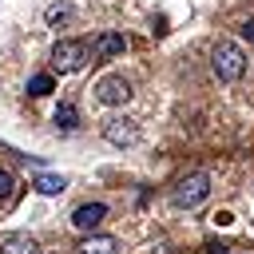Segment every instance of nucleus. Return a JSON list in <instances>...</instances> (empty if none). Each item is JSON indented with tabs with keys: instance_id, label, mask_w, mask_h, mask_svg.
<instances>
[{
	"instance_id": "f257e3e1",
	"label": "nucleus",
	"mask_w": 254,
	"mask_h": 254,
	"mask_svg": "<svg viewBox=\"0 0 254 254\" xmlns=\"http://www.w3.org/2000/svg\"><path fill=\"white\" fill-rule=\"evenodd\" d=\"M210 67H214V75H218L222 83H234V79H242V71H246V52H242L234 40H222V44H214V52H210Z\"/></svg>"
},
{
	"instance_id": "f03ea898",
	"label": "nucleus",
	"mask_w": 254,
	"mask_h": 254,
	"mask_svg": "<svg viewBox=\"0 0 254 254\" xmlns=\"http://www.w3.org/2000/svg\"><path fill=\"white\" fill-rule=\"evenodd\" d=\"M206 198H210V175H202V171L179 179L175 190H171V202H175L179 210H198Z\"/></svg>"
},
{
	"instance_id": "7ed1b4c3",
	"label": "nucleus",
	"mask_w": 254,
	"mask_h": 254,
	"mask_svg": "<svg viewBox=\"0 0 254 254\" xmlns=\"http://www.w3.org/2000/svg\"><path fill=\"white\" fill-rule=\"evenodd\" d=\"M87 60H91L87 40H60V44L52 48V67H56V71H79Z\"/></svg>"
},
{
	"instance_id": "20e7f679",
	"label": "nucleus",
	"mask_w": 254,
	"mask_h": 254,
	"mask_svg": "<svg viewBox=\"0 0 254 254\" xmlns=\"http://www.w3.org/2000/svg\"><path fill=\"white\" fill-rule=\"evenodd\" d=\"M103 139H107L111 147H135L143 135H139V123H135V119L111 115V119H103Z\"/></svg>"
},
{
	"instance_id": "39448f33",
	"label": "nucleus",
	"mask_w": 254,
	"mask_h": 254,
	"mask_svg": "<svg viewBox=\"0 0 254 254\" xmlns=\"http://www.w3.org/2000/svg\"><path fill=\"white\" fill-rule=\"evenodd\" d=\"M95 99L107 103V107H123V103L131 99V83H127L123 75H103V79L95 83Z\"/></svg>"
},
{
	"instance_id": "423d86ee",
	"label": "nucleus",
	"mask_w": 254,
	"mask_h": 254,
	"mask_svg": "<svg viewBox=\"0 0 254 254\" xmlns=\"http://www.w3.org/2000/svg\"><path fill=\"white\" fill-rule=\"evenodd\" d=\"M103 218H107V206H103V202H83V206H75V210H71V226H75V230H83V234H91Z\"/></svg>"
},
{
	"instance_id": "0eeeda50",
	"label": "nucleus",
	"mask_w": 254,
	"mask_h": 254,
	"mask_svg": "<svg viewBox=\"0 0 254 254\" xmlns=\"http://www.w3.org/2000/svg\"><path fill=\"white\" fill-rule=\"evenodd\" d=\"M87 48H91V56H95V60H111V56H119V52L127 48V40H123V36H115V32H103V36H95Z\"/></svg>"
},
{
	"instance_id": "6e6552de",
	"label": "nucleus",
	"mask_w": 254,
	"mask_h": 254,
	"mask_svg": "<svg viewBox=\"0 0 254 254\" xmlns=\"http://www.w3.org/2000/svg\"><path fill=\"white\" fill-rule=\"evenodd\" d=\"M79 254H119V242L111 234H87L79 242Z\"/></svg>"
},
{
	"instance_id": "1a4fd4ad",
	"label": "nucleus",
	"mask_w": 254,
	"mask_h": 254,
	"mask_svg": "<svg viewBox=\"0 0 254 254\" xmlns=\"http://www.w3.org/2000/svg\"><path fill=\"white\" fill-rule=\"evenodd\" d=\"M0 254H40V246L28 238V234H8L0 242Z\"/></svg>"
},
{
	"instance_id": "9d476101",
	"label": "nucleus",
	"mask_w": 254,
	"mask_h": 254,
	"mask_svg": "<svg viewBox=\"0 0 254 254\" xmlns=\"http://www.w3.org/2000/svg\"><path fill=\"white\" fill-rule=\"evenodd\" d=\"M36 190H40V194H48V198H56V194H64V190H67V179H64V175H48V171H44V175H36Z\"/></svg>"
},
{
	"instance_id": "9b49d317",
	"label": "nucleus",
	"mask_w": 254,
	"mask_h": 254,
	"mask_svg": "<svg viewBox=\"0 0 254 254\" xmlns=\"http://www.w3.org/2000/svg\"><path fill=\"white\" fill-rule=\"evenodd\" d=\"M52 123H56L60 131H75V127H79V111H75V103H60L56 115H52Z\"/></svg>"
},
{
	"instance_id": "f8f14e48",
	"label": "nucleus",
	"mask_w": 254,
	"mask_h": 254,
	"mask_svg": "<svg viewBox=\"0 0 254 254\" xmlns=\"http://www.w3.org/2000/svg\"><path fill=\"white\" fill-rule=\"evenodd\" d=\"M48 91H56V83H52V75H48V71H40V75H32V79H28V95H36V99H40V95H48Z\"/></svg>"
},
{
	"instance_id": "ddd939ff",
	"label": "nucleus",
	"mask_w": 254,
	"mask_h": 254,
	"mask_svg": "<svg viewBox=\"0 0 254 254\" xmlns=\"http://www.w3.org/2000/svg\"><path fill=\"white\" fill-rule=\"evenodd\" d=\"M60 20H71V8H67V4H56V8H48V24H60Z\"/></svg>"
},
{
	"instance_id": "4468645a",
	"label": "nucleus",
	"mask_w": 254,
	"mask_h": 254,
	"mask_svg": "<svg viewBox=\"0 0 254 254\" xmlns=\"http://www.w3.org/2000/svg\"><path fill=\"white\" fill-rule=\"evenodd\" d=\"M12 187H16V183H12V175H8L4 167H0V202H4L8 194H12Z\"/></svg>"
},
{
	"instance_id": "2eb2a0df",
	"label": "nucleus",
	"mask_w": 254,
	"mask_h": 254,
	"mask_svg": "<svg viewBox=\"0 0 254 254\" xmlns=\"http://www.w3.org/2000/svg\"><path fill=\"white\" fill-rule=\"evenodd\" d=\"M202 250H206V254H230V246H222V242H206Z\"/></svg>"
},
{
	"instance_id": "dca6fc26",
	"label": "nucleus",
	"mask_w": 254,
	"mask_h": 254,
	"mask_svg": "<svg viewBox=\"0 0 254 254\" xmlns=\"http://www.w3.org/2000/svg\"><path fill=\"white\" fill-rule=\"evenodd\" d=\"M214 222H218V226H230V222H234V214H230V210H218V214H214Z\"/></svg>"
},
{
	"instance_id": "f3484780",
	"label": "nucleus",
	"mask_w": 254,
	"mask_h": 254,
	"mask_svg": "<svg viewBox=\"0 0 254 254\" xmlns=\"http://www.w3.org/2000/svg\"><path fill=\"white\" fill-rule=\"evenodd\" d=\"M242 36H246V40L254 44V20H246V24H242Z\"/></svg>"
}]
</instances>
